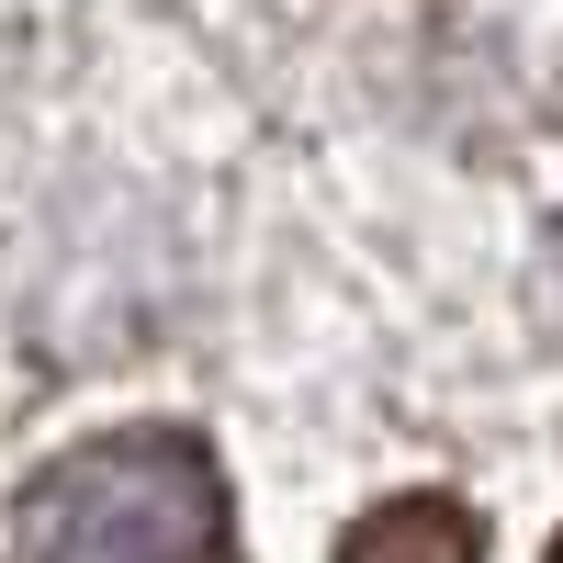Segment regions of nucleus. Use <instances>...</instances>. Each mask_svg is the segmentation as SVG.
I'll return each mask as SVG.
<instances>
[{
	"mask_svg": "<svg viewBox=\"0 0 563 563\" xmlns=\"http://www.w3.org/2000/svg\"><path fill=\"white\" fill-rule=\"evenodd\" d=\"M12 563H238L214 451L180 429L57 451L12 507Z\"/></svg>",
	"mask_w": 563,
	"mask_h": 563,
	"instance_id": "obj_1",
	"label": "nucleus"
},
{
	"mask_svg": "<svg viewBox=\"0 0 563 563\" xmlns=\"http://www.w3.org/2000/svg\"><path fill=\"white\" fill-rule=\"evenodd\" d=\"M339 563H485V519L462 496H384L350 519Z\"/></svg>",
	"mask_w": 563,
	"mask_h": 563,
	"instance_id": "obj_2",
	"label": "nucleus"
},
{
	"mask_svg": "<svg viewBox=\"0 0 563 563\" xmlns=\"http://www.w3.org/2000/svg\"><path fill=\"white\" fill-rule=\"evenodd\" d=\"M552 563H563V552H552Z\"/></svg>",
	"mask_w": 563,
	"mask_h": 563,
	"instance_id": "obj_3",
	"label": "nucleus"
}]
</instances>
